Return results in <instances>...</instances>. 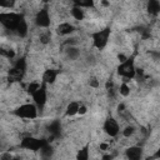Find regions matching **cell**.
I'll use <instances>...</instances> for the list:
<instances>
[{
	"instance_id": "52a82bcc",
	"label": "cell",
	"mask_w": 160,
	"mask_h": 160,
	"mask_svg": "<svg viewBox=\"0 0 160 160\" xmlns=\"http://www.w3.org/2000/svg\"><path fill=\"white\" fill-rule=\"evenodd\" d=\"M35 24L39 28H49L50 26V15L48 6H44L41 10L38 11L35 16Z\"/></svg>"
},
{
	"instance_id": "7402d4cb",
	"label": "cell",
	"mask_w": 160,
	"mask_h": 160,
	"mask_svg": "<svg viewBox=\"0 0 160 160\" xmlns=\"http://www.w3.org/2000/svg\"><path fill=\"white\" fill-rule=\"evenodd\" d=\"M16 0H0V8L4 9H12L15 6Z\"/></svg>"
},
{
	"instance_id": "ac0fdd59",
	"label": "cell",
	"mask_w": 160,
	"mask_h": 160,
	"mask_svg": "<svg viewBox=\"0 0 160 160\" xmlns=\"http://www.w3.org/2000/svg\"><path fill=\"white\" fill-rule=\"evenodd\" d=\"M0 55L6 58V59H12L15 56V51L12 49H10V48H2L1 46L0 48Z\"/></svg>"
},
{
	"instance_id": "484cf974",
	"label": "cell",
	"mask_w": 160,
	"mask_h": 160,
	"mask_svg": "<svg viewBox=\"0 0 160 160\" xmlns=\"http://www.w3.org/2000/svg\"><path fill=\"white\" fill-rule=\"evenodd\" d=\"M120 94H121L122 96H128V95L130 94V88L128 86V84H126L125 81L120 85Z\"/></svg>"
},
{
	"instance_id": "4316f807",
	"label": "cell",
	"mask_w": 160,
	"mask_h": 160,
	"mask_svg": "<svg viewBox=\"0 0 160 160\" xmlns=\"http://www.w3.org/2000/svg\"><path fill=\"white\" fill-rule=\"evenodd\" d=\"M39 88H40V84H39V82H35V81H34V82H30V84L28 85V92L31 95V94H32L34 91H36Z\"/></svg>"
},
{
	"instance_id": "2e32d148",
	"label": "cell",
	"mask_w": 160,
	"mask_h": 160,
	"mask_svg": "<svg viewBox=\"0 0 160 160\" xmlns=\"http://www.w3.org/2000/svg\"><path fill=\"white\" fill-rule=\"evenodd\" d=\"M79 106H80V102H79V101H71V102H70V104L66 106L65 115H66V116H72V115L78 114Z\"/></svg>"
},
{
	"instance_id": "f546056e",
	"label": "cell",
	"mask_w": 160,
	"mask_h": 160,
	"mask_svg": "<svg viewBox=\"0 0 160 160\" xmlns=\"http://www.w3.org/2000/svg\"><path fill=\"white\" fill-rule=\"evenodd\" d=\"M86 110H88V109H86V106H85V105H81V104H80V106H79V110H78V112L82 115V114H85V112H86Z\"/></svg>"
},
{
	"instance_id": "277c9868",
	"label": "cell",
	"mask_w": 160,
	"mask_h": 160,
	"mask_svg": "<svg viewBox=\"0 0 160 160\" xmlns=\"http://www.w3.org/2000/svg\"><path fill=\"white\" fill-rule=\"evenodd\" d=\"M14 115L22 119H35L38 116V108L34 104H24L14 110Z\"/></svg>"
},
{
	"instance_id": "5bb4252c",
	"label": "cell",
	"mask_w": 160,
	"mask_h": 160,
	"mask_svg": "<svg viewBox=\"0 0 160 160\" xmlns=\"http://www.w3.org/2000/svg\"><path fill=\"white\" fill-rule=\"evenodd\" d=\"M74 31V26L69 22H62L56 28V32L59 35H69Z\"/></svg>"
},
{
	"instance_id": "ffe728a7",
	"label": "cell",
	"mask_w": 160,
	"mask_h": 160,
	"mask_svg": "<svg viewBox=\"0 0 160 160\" xmlns=\"http://www.w3.org/2000/svg\"><path fill=\"white\" fill-rule=\"evenodd\" d=\"M40 151H41V154H42V156L44 158H50L51 156V154H52V148H51V145H50V142L48 141L41 149H40Z\"/></svg>"
},
{
	"instance_id": "f1b7e54d",
	"label": "cell",
	"mask_w": 160,
	"mask_h": 160,
	"mask_svg": "<svg viewBox=\"0 0 160 160\" xmlns=\"http://www.w3.org/2000/svg\"><path fill=\"white\" fill-rule=\"evenodd\" d=\"M89 84H90V86H92V88H98V86H99V81H98L95 78H91L90 81H89Z\"/></svg>"
},
{
	"instance_id": "8992f818",
	"label": "cell",
	"mask_w": 160,
	"mask_h": 160,
	"mask_svg": "<svg viewBox=\"0 0 160 160\" xmlns=\"http://www.w3.org/2000/svg\"><path fill=\"white\" fill-rule=\"evenodd\" d=\"M31 96L34 99V102H35L38 110L41 111L44 109L45 104H46V98H48V94H46V84L45 82H41L40 84V88L36 91H34L31 94Z\"/></svg>"
},
{
	"instance_id": "4dcf8cb0",
	"label": "cell",
	"mask_w": 160,
	"mask_h": 160,
	"mask_svg": "<svg viewBox=\"0 0 160 160\" xmlns=\"http://www.w3.org/2000/svg\"><path fill=\"white\" fill-rule=\"evenodd\" d=\"M125 59H126V58H125V56H124L122 54H120V55H119V60H120V62H122V61H124Z\"/></svg>"
},
{
	"instance_id": "cb8c5ba5",
	"label": "cell",
	"mask_w": 160,
	"mask_h": 160,
	"mask_svg": "<svg viewBox=\"0 0 160 160\" xmlns=\"http://www.w3.org/2000/svg\"><path fill=\"white\" fill-rule=\"evenodd\" d=\"M68 56H69L70 59H76V58L79 56V50H78L76 48L70 46V48L68 49Z\"/></svg>"
},
{
	"instance_id": "9a60e30c",
	"label": "cell",
	"mask_w": 160,
	"mask_h": 160,
	"mask_svg": "<svg viewBox=\"0 0 160 160\" xmlns=\"http://www.w3.org/2000/svg\"><path fill=\"white\" fill-rule=\"evenodd\" d=\"M15 34H18L20 38H25V36L28 35V24H26L25 18L21 19L20 24L18 25V28H16V30H15Z\"/></svg>"
},
{
	"instance_id": "d6a6232c",
	"label": "cell",
	"mask_w": 160,
	"mask_h": 160,
	"mask_svg": "<svg viewBox=\"0 0 160 160\" xmlns=\"http://www.w3.org/2000/svg\"><path fill=\"white\" fill-rule=\"evenodd\" d=\"M42 1H44V2H49V0H42Z\"/></svg>"
},
{
	"instance_id": "4fadbf2b",
	"label": "cell",
	"mask_w": 160,
	"mask_h": 160,
	"mask_svg": "<svg viewBox=\"0 0 160 160\" xmlns=\"http://www.w3.org/2000/svg\"><path fill=\"white\" fill-rule=\"evenodd\" d=\"M56 76H58V71L56 70L48 69V70H45V72L42 75V82H45V84H52L56 80Z\"/></svg>"
},
{
	"instance_id": "d6986e66",
	"label": "cell",
	"mask_w": 160,
	"mask_h": 160,
	"mask_svg": "<svg viewBox=\"0 0 160 160\" xmlns=\"http://www.w3.org/2000/svg\"><path fill=\"white\" fill-rule=\"evenodd\" d=\"M88 158H89V144L85 145L76 155V159H79V160H88Z\"/></svg>"
},
{
	"instance_id": "3957f363",
	"label": "cell",
	"mask_w": 160,
	"mask_h": 160,
	"mask_svg": "<svg viewBox=\"0 0 160 160\" xmlns=\"http://www.w3.org/2000/svg\"><path fill=\"white\" fill-rule=\"evenodd\" d=\"M110 28H105L102 30H99V31H95L91 34V38H92V42H94V46L99 50H102L108 41H109V36H110Z\"/></svg>"
},
{
	"instance_id": "30bf717a",
	"label": "cell",
	"mask_w": 160,
	"mask_h": 160,
	"mask_svg": "<svg viewBox=\"0 0 160 160\" xmlns=\"http://www.w3.org/2000/svg\"><path fill=\"white\" fill-rule=\"evenodd\" d=\"M48 131L50 134V138L48 140L49 142L52 141L54 139H58L60 136V132H61V124H60V121L59 120H55V121L50 122L48 125Z\"/></svg>"
},
{
	"instance_id": "6da1fadb",
	"label": "cell",
	"mask_w": 160,
	"mask_h": 160,
	"mask_svg": "<svg viewBox=\"0 0 160 160\" xmlns=\"http://www.w3.org/2000/svg\"><path fill=\"white\" fill-rule=\"evenodd\" d=\"M22 18H24V15L19 14V12H0V24H2V26L5 29L15 32V30Z\"/></svg>"
},
{
	"instance_id": "603a6c76",
	"label": "cell",
	"mask_w": 160,
	"mask_h": 160,
	"mask_svg": "<svg viewBox=\"0 0 160 160\" xmlns=\"http://www.w3.org/2000/svg\"><path fill=\"white\" fill-rule=\"evenodd\" d=\"M50 40H51V34H50V31H44V32L40 34V41H41L42 44H48Z\"/></svg>"
},
{
	"instance_id": "8fae6325",
	"label": "cell",
	"mask_w": 160,
	"mask_h": 160,
	"mask_svg": "<svg viewBox=\"0 0 160 160\" xmlns=\"http://www.w3.org/2000/svg\"><path fill=\"white\" fill-rule=\"evenodd\" d=\"M142 155V150L139 146H131L126 150V158L130 160H139Z\"/></svg>"
},
{
	"instance_id": "7c38bea8",
	"label": "cell",
	"mask_w": 160,
	"mask_h": 160,
	"mask_svg": "<svg viewBox=\"0 0 160 160\" xmlns=\"http://www.w3.org/2000/svg\"><path fill=\"white\" fill-rule=\"evenodd\" d=\"M146 9H148V12L150 15L158 16L159 12H160V2H159V0H149L148 5H146Z\"/></svg>"
},
{
	"instance_id": "1f68e13d",
	"label": "cell",
	"mask_w": 160,
	"mask_h": 160,
	"mask_svg": "<svg viewBox=\"0 0 160 160\" xmlns=\"http://www.w3.org/2000/svg\"><path fill=\"white\" fill-rule=\"evenodd\" d=\"M106 148H108V145H106V144H101V145H100V149H101V150H105Z\"/></svg>"
},
{
	"instance_id": "44dd1931",
	"label": "cell",
	"mask_w": 160,
	"mask_h": 160,
	"mask_svg": "<svg viewBox=\"0 0 160 160\" xmlns=\"http://www.w3.org/2000/svg\"><path fill=\"white\" fill-rule=\"evenodd\" d=\"M71 14H72V16H74L76 20H82V19H84V11H82L81 8H79V6H74L72 10H71Z\"/></svg>"
},
{
	"instance_id": "83f0119b",
	"label": "cell",
	"mask_w": 160,
	"mask_h": 160,
	"mask_svg": "<svg viewBox=\"0 0 160 160\" xmlns=\"http://www.w3.org/2000/svg\"><path fill=\"white\" fill-rule=\"evenodd\" d=\"M134 131H135L134 126H126V128H125V130L122 131V135H124L125 138H129L130 135H132V134H134Z\"/></svg>"
},
{
	"instance_id": "d4e9b609",
	"label": "cell",
	"mask_w": 160,
	"mask_h": 160,
	"mask_svg": "<svg viewBox=\"0 0 160 160\" xmlns=\"http://www.w3.org/2000/svg\"><path fill=\"white\" fill-rule=\"evenodd\" d=\"M14 66L15 68H19L21 70H26V60H25V58H21L19 60H16V62L14 64Z\"/></svg>"
},
{
	"instance_id": "5b68a950",
	"label": "cell",
	"mask_w": 160,
	"mask_h": 160,
	"mask_svg": "<svg viewBox=\"0 0 160 160\" xmlns=\"http://www.w3.org/2000/svg\"><path fill=\"white\" fill-rule=\"evenodd\" d=\"M46 142H48V140H45V139H38V138H32V136H26V138H24V139L21 140L20 148L26 149V150L38 151V150H40Z\"/></svg>"
},
{
	"instance_id": "9c48e42d",
	"label": "cell",
	"mask_w": 160,
	"mask_h": 160,
	"mask_svg": "<svg viewBox=\"0 0 160 160\" xmlns=\"http://www.w3.org/2000/svg\"><path fill=\"white\" fill-rule=\"evenodd\" d=\"M25 71H26V70H21V69H19V68L12 66V68L8 71V80H9L10 82H18V81H21V80L24 79Z\"/></svg>"
},
{
	"instance_id": "ba28073f",
	"label": "cell",
	"mask_w": 160,
	"mask_h": 160,
	"mask_svg": "<svg viewBox=\"0 0 160 160\" xmlns=\"http://www.w3.org/2000/svg\"><path fill=\"white\" fill-rule=\"evenodd\" d=\"M104 131L111 138L116 136L119 134V124H118V121L114 118H108L105 120V122H104Z\"/></svg>"
},
{
	"instance_id": "7a4b0ae2",
	"label": "cell",
	"mask_w": 160,
	"mask_h": 160,
	"mask_svg": "<svg viewBox=\"0 0 160 160\" xmlns=\"http://www.w3.org/2000/svg\"><path fill=\"white\" fill-rule=\"evenodd\" d=\"M118 72L125 79L124 81H128L136 75V69L134 65V55L130 58H126L122 62H120V65L118 66Z\"/></svg>"
},
{
	"instance_id": "e0dca14e",
	"label": "cell",
	"mask_w": 160,
	"mask_h": 160,
	"mask_svg": "<svg viewBox=\"0 0 160 160\" xmlns=\"http://www.w3.org/2000/svg\"><path fill=\"white\" fill-rule=\"evenodd\" d=\"M72 2L79 8H94V0H72Z\"/></svg>"
}]
</instances>
